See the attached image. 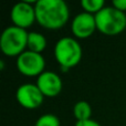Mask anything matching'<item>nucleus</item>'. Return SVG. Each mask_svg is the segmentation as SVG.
<instances>
[{
    "instance_id": "obj_4",
    "label": "nucleus",
    "mask_w": 126,
    "mask_h": 126,
    "mask_svg": "<svg viewBox=\"0 0 126 126\" xmlns=\"http://www.w3.org/2000/svg\"><path fill=\"white\" fill-rule=\"evenodd\" d=\"M95 21L97 31L102 34L113 37L126 29V13L115 9L113 6H105L95 15Z\"/></svg>"
},
{
    "instance_id": "obj_12",
    "label": "nucleus",
    "mask_w": 126,
    "mask_h": 126,
    "mask_svg": "<svg viewBox=\"0 0 126 126\" xmlns=\"http://www.w3.org/2000/svg\"><path fill=\"white\" fill-rule=\"evenodd\" d=\"M81 7L84 12L95 16L105 7V2L103 0H82Z\"/></svg>"
},
{
    "instance_id": "obj_6",
    "label": "nucleus",
    "mask_w": 126,
    "mask_h": 126,
    "mask_svg": "<svg viewBox=\"0 0 126 126\" xmlns=\"http://www.w3.org/2000/svg\"><path fill=\"white\" fill-rule=\"evenodd\" d=\"M35 3L37 1H20L17 2L11 8L10 18L12 26L18 27L21 29H29L37 22L35 17Z\"/></svg>"
},
{
    "instance_id": "obj_7",
    "label": "nucleus",
    "mask_w": 126,
    "mask_h": 126,
    "mask_svg": "<svg viewBox=\"0 0 126 126\" xmlns=\"http://www.w3.org/2000/svg\"><path fill=\"white\" fill-rule=\"evenodd\" d=\"M16 100L27 110H35L39 109L44 101V95L37 84L33 83H24L20 85L16 91Z\"/></svg>"
},
{
    "instance_id": "obj_8",
    "label": "nucleus",
    "mask_w": 126,
    "mask_h": 126,
    "mask_svg": "<svg viewBox=\"0 0 126 126\" xmlns=\"http://www.w3.org/2000/svg\"><path fill=\"white\" fill-rule=\"evenodd\" d=\"M96 29L95 16L87 12H80L71 21V32L78 40H84L90 38Z\"/></svg>"
},
{
    "instance_id": "obj_13",
    "label": "nucleus",
    "mask_w": 126,
    "mask_h": 126,
    "mask_svg": "<svg viewBox=\"0 0 126 126\" xmlns=\"http://www.w3.org/2000/svg\"><path fill=\"white\" fill-rule=\"evenodd\" d=\"M34 126H61L60 120L57 115L47 113L41 115L34 123Z\"/></svg>"
},
{
    "instance_id": "obj_2",
    "label": "nucleus",
    "mask_w": 126,
    "mask_h": 126,
    "mask_svg": "<svg viewBox=\"0 0 126 126\" xmlns=\"http://www.w3.org/2000/svg\"><path fill=\"white\" fill-rule=\"evenodd\" d=\"M54 59L63 72L75 67L82 60L83 50L78 39L72 37H63L57 41L53 49Z\"/></svg>"
},
{
    "instance_id": "obj_9",
    "label": "nucleus",
    "mask_w": 126,
    "mask_h": 126,
    "mask_svg": "<svg viewBox=\"0 0 126 126\" xmlns=\"http://www.w3.org/2000/svg\"><path fill=\"white\" fill-rule=\"evenodd\" d=\"M35 84L42 92L44 97H55L61 93L63 89L61 78L53 71H44L37 78Z\"/></svg>"
},
{
    "instance_id": "obj_10",
    "label": "nucleus",
    "mask_w": 126,
    "mask_h": 126,
    "mask_svg": "<svg viewBox=\"0 0 126 126\" xmlns=\"http://www.w3.org/2000/svg\"><path fill=\"white\" fill-rule=\"evenodd\" d=\"M47 46H48V42L47 39L42 33L40 32H29L28 35V50L32 51L35 53H41L46 50Z\"/></svg>"
},
{
    "instance_id": "obj_11",
    "label": "nucleus",
    "mask_w": 126,
    "mask_h": 126,
    "mask_svg": "<svg viewBox=\"0 0 126 126\" xmlns=\"http://www.w3.org/2000/svg\"><path fill=\"white\" fill-rule=\"evenodd\" d=\"M73 115L76 122L86 121L92 118V107L86 101H79L73 106Z\"/></svg>"
},
{
    "instance_id": "obj_5",
    "label": "nucleus",
    "mask_w": 126,
    "mask_h": 126,
    "mask_svg": "<svg viewBox=\"0 0 126 126\" xmlns=\"http://www.w3.org/2000/svg\"><path fill=\"white\" fill-rule=\"evenodd\" d=\"M16 65L22 75L28 78H38L46 71V59L41 53L27 50L17 58Z\"/></svg>"
},
{
    "instance_id": "obj_3",
    "label": "nucleus",
    "mask_w": 126,
    "mask_h": 126,
    "mask_svg": "<svg viewBox=\"0 0 126 126\" xmlns=\"http://www.w3.org/2000/svg\"><path fill=\"white\" fill-rule=\"evenodd\" d=\"M29 32L15 26L7 27L0 35V50L6 57L18 58L28 50Z\"/></svg>"
},
{
    "instance_id": "obj_14",
    "label": "nucleus",
    "mask_w": 126,
    "mask_h": 126,
    "mask_svg": "<svg viewBox=\"0 0 126 126\" xmlns=\"http://www.w3.org/2000/svg\"><path fill=\"white\" fill-rule=\"evenodd\" d=\"M112 6L122 12H126V0H113Z\"/></svg>"
},
{
    "instance_id": "obj_1",
    "label": "nucleus",
    "mask_w": 126,
    "mask_h": 126,
    "mask_svg": "<svg viewBox=\"0 0 126 126\" xmlns=\"http://www.w3.org/2000/svg\"><path fill=\"white\" fill-rule=\"evenodd\" d=\"M34 8L38 24L47 30L62 29L70 19V9L63 0H38Z\"/></svg>"
},
{
    "instance_id": "obj_15",
    "label": "nucleus",
    "mask_w": 126,
    "mask_h": 126,
    "mask_svg": "<svg viewBox=\"0 0 126 126\" xmlns=\"http://www.w3.org/2000/svg\"><path fill=\"white\" fill-rule=\"evenodd\" d=\"M74 126H101L98 122H96L95 120H86V121H81V122H76Z\"/></svg>"
}]
</instances>
